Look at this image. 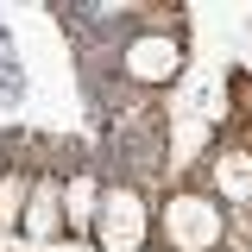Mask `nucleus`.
<instances>
[{
    "mask_svg": "<svg viewBox=\"0 0 252 252\" xmlns=\"http://www.w3.org/2000/svg\"><path fill=\"white\" fill-rule=\"evenodd\" d=\"M227 233H233V208H220L208 195V183L164 189L152 246H164V252H227Z\"/></svg>",
    "mask_w": 252,
    "mask_h": 252,
    "instance_id": "obj_1",
    "label": "nucleus"
},
{
    "mask_svg": "<svg viewBox=\"0 0 252 252\" xmlns=\"http://www.w3.org/2000/svg\"><path fill=\"white\" fill-rule=\"evenodd\" d=\"M158 227V202L145 183H126V177H107V195H101V220H94V246L101 252H145Z\"/></svg>",
    "mask_w": 252,
    "mask_h": 252,
    "instance_id": "obj_2",
    "label": "nucleus"
},
{
    "mask_svg": "<svg viewBox=\"0 0 252 252\" xmlns=\"http://www.w3.org/2000/svg\"><path fill=\"white\" fill-rule=\"evenodd\" d=\"M183 32H132L120 51H114V76H120V89H139L152 94L164 82H177L183 76Z\"/></svg>",
    "mask_w": 252,
    "mask_h": 252,
    "instance_id": "obj_3",
    "label": "nucleus"
},
{
    "mask_svg": "<svg viewBox=\"0 0 252 252\" xmlns=\"http://www.w3.org/2000/svg\"><path fill=\"white\" fill-rule=\"evenodd\" d=\"M101 195H107V177L94 164H69L63 170V233L69 240H94V220H101Z\"/></svg>",
    "mask_w": 252,
    "mask_h": 252,
    "instance_id": "obj_4",
    "label": "nucleus"
},
{
    "mask_svg": "<svg viewBox=\"0 0 252 252\" xmlns=\"http://www.w3.org/2000/svg\"><path fill=\"white\" fill-rule=\"evenodd\" d=\"M26 240H57L63 233V170H38V189L26 202Z\"/></svg>",
    "mask_w": 252,
    "mask_h": 252,
    "instance_id": "obj_5",
    "label": "nucleus"
},
{
    "mask_svg": "<svg viewBox=\"0 0 252 252\" xmlns=\"http://www.w3.org/2000/svg\"><path fill=\"white\" fill-rule=\"evenodd\" d=\"M32 189H38V164H26V158H6L0 164V233H19L26 227V202Z\"/></svg>",
    "mask_w": 252,
    "mask_h": 252,
    "instance_id": "obj_6",
    "label": "nucleus"
}]
</instances>
